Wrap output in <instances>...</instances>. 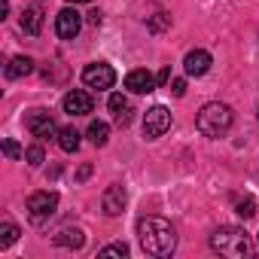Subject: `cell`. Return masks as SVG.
Returning a JSON list of instances; mask_svg holds the SVG:
<instances>
[{
  "instance_id": "6da1fadb",
  "label": "cell",
  "mask_w": 259,
  "mask_h": 259,
  "mask_svg": "<svg viewBox=\"0 0 259 259\" xmlns=\"http://www.w3.org/2000/svg\"><path fill=\"white\" fill-rule=\"evenodd\" d=\"M138 238H141L144 253H150V256H171L177 247V235H174L171 223L162 217H141L138 220Z\"/></svg>"
},
{
  "instance_id": "7a4b0ae2",
  "label": "cell",
  "mask_w": 259,
  "mask_h": 259,
  "mask_svg": "<svg viewBox=\"0 0 259 259\" xmlns=\"http://www.w3.org/2000/svg\"><path fill=\"white\" fill-rule=\"evenodd\" d=\"M235 122V113L229 104H220V101H210L198 110V119H195V128L204 135V138H223Z\"/></svg>"
},
{
  "instance_id": "3957f363",
  "label": "cell",
  "mask_w": 259,
  "mask_h": 259,
  "mask_svg": "<svg viewBox=\"0 0 259 259\" xmlns=\"http://www.w3.org/2000/svg\"><path fill=\"white\" fill-rule=\"evenodd\" d=\"M210 247L223 256H247L250 250V241H247V232L238 229V226H220L213 235H210Z\"/></svg>"
},
{
  "instance_id": "277c9868",
  "label": "cell",
  "mask_w": 259,
  "mask_h": 259,
  "mask_svg": "<svg viewBox=\"0 0 259 259\" xmlns=\"http://www.w3.org/2000/svg\"><path fill=\"white\" fill-rule=\"evenodd\" d=\"M55 210H58V192H49V189H43V192H34L31 198H28V217H31V223H46L49 217H55Z\"/></svg>"
},
{
  "instance_id": "5b68a950",
  "label": "cell",
  "mask_w": 259,
  "mask_h": 259,
  "mask_svg": "<svg viewBox=\"0 0 259 259\" xmlns=\"http://www.w3.org/2000/svg\"><path fill=\"white\" fill-rule=\"evenodd\" d=\"M168 128H171V110H168V107L156 104V107H150V110L144 113V138H147V141L162 138Z\"/></svg>"
},
{
  "instance_id": "8992f818",
  "label": "cell",
  "mask_w": 259,
  "mask_h": 259,
  "mask_svg": "<svg viewBox=\"0 0 259 259\" xmlns=\"http://www.w3.org/2000/svg\"><path fill=\"white\" fill-rule=\"evenodd\" d=\"M82 82L89 85V89H113V82H116V70L110 67V64H104V61H95V64H89L85 70H82Z\"/></svg>"
},
{
  "instance_id": "52a82bcc",
  "label": "cell",
  "mask_w": 259,
  "mask_h": 259,
  "mask_svg": "<svg viewBox=\"0 0 259 259\" xmlns=\"http://www.w3.org/2000/svg\"><path fill=\"white\" fill-rule=\"evenodd\" d=\"M25 125H28V132H31L37 141H49V138H55V135H58L55 119H52L46 110H31V113H28V119H25Z\"/></svg>"
},
{
  "instance_id": "ba28073f",
  "label": "cell",
  "mask_w": 259,
  "mask_h": 259,
  "mask_svg": "<svg viewBox=\"0 0 259 259\" xmlns=\"http://www.w3.org/2000/svg\"><path fill=\"white\" fill-rule=\"evenodd\" d=\"M82 31V16L73 10V4L70 7H64L58 16H55V34L61 37V40H76V34Z\"/></svg>"
},
{
  "instance_id": "9c48e42d",
  "label": "cell",
  "mask_w": 259,
  "mask_h": 259,
  "mask_svg": "<svg viewBox=\"0 0 259 259\" xmlns=\"http://www.w3.org/2000/svg\"><path fill=\"white\" fill-rule=\"evenodd\" d=\"M125 201H128V192H125V186H119V183L107 186L104 195H101V207H104L107 217H119V213L125 210Z\"/></svg>"
},
{
  "instance_id": "30bf717a",
  "label": "cell",
  "mask_w": 259,
  "mask_h": 259,
  "mask_svg": "<svg viewBox=\"0 0 259 259\" xmlns=\"http://www.w3.org/2000/svg\"><path fill=\"white\" fill-rule=\"evenodd\" d=\"M156 85H159V79L150 70H144V67H138V70H132V73L125 76V89L135 92V95H150Z\"/></svg>"
},
{
  "instance_id": "8fae6325",
  "label": "cell",
  "mask_w": 259,
  "mask_h": 259,
  "mask_svg": "<svg viewBox=\"0 0 259 259\" xmlns=\"http://www.w3.org/2000/svg\"><path fill=\"white\" fill-rule=\"evenodd\" d=\"M92 107H95V101H92V95L82 92V89H73V92L64 95V110H67L70 116H89Z\"/></svg>"
},
{
  "instance_id": "7c38bea8",
  "label": "cell",
  "mask_w": 259,
  "mask_h": 259,
  "mask_svg": "<svg viewBox=\"0 0 259 259\" xmlns=\"http://www.w3.org/2000/svg\"><path fill=\"white\" fill-rule=\"evenodd\" d=\"M110 113H113V119H116V125H128L132 122V113H135V107H132V101H128V95H122V92H116V95H110Z\"/></svg>"
},
{
  "instance_id": "4fadbf2b",
  "label": "cell",
  "mask_w": 259,
  "mask_h": 259,
  "mask_svg": "<svg viewBox=\"0 0 259 259\" xmlns=\"http://www.w3.org/2000/svg\"><path fill=\"white\" fill-rule=\"evenodd\" d=\"M210 52H204V49H192L186 58H183V67H186V73L189 76H204L207 70H210Z\"/></svg>"
},
{
  "instance_id": "5bb4252c",
  "label": "cell",
  "mask_w": 259,
  "mask_h": 259,
  "mask_svg": "<svg viewBox=\"0 0 259 259\" xmlns=\"http://www.w3.org/2000/svg\"><path fill=\"white\" fill-rule=\"evenodd\" d=\"M19 25H22V31H25V34L37 37V34L43 31V10H40V7H25V10H22V19H19Z\"/></svg>"
},
{
  "instance_id": "9a60e30c",
  "label": "cell",
  "mask_w": 259,
  "mask_h": 259,
  "mask_svg": "<svg viewBox=\"0 0 259 259\" xmlns=\"http://www.w3.org/2000/svg\"><path fill=\"white\" fill-rule=\"evenodd\" d=\"M58 247H67V250H79L82 244H85V232L82 229H76V226H64L55 238H52Z\"/></svg>"
},
{
  "instance_id": "2e32d148",
  "label": "cell",
  "mask_w": 259,
  "mask_h": 259,
  "mask_svg": "<svg viewBox=\"0 0 259 259\" xmlns=\"http://www.w3.org/2000/svg\"><path fill=\"white\" fill-rule=\"evenodd\" d=\"M28 73H34V58H28V55L10 58V64H7V79H22V76H28Z\"/></svg>"
},
{
  "instance_id": "e0dca14e",
  "label": "cell",
  "mask_w": 259,
  "mask_h": 259,
  "mask_svg": "<svg viewBox=\"0 0 259 259\" xmlns=\"http://www.w3.org/2000/svg\"><path fill=\"white\" fill-rule=\"evenodd\" d=\"M58 147L64 153H76L79 150V132H76L73 125H67V128H61V132H58Z\"/></svg>"
},
{
  "instance_id": "ac0fdd59",
  "label": "cell",
  "mask_w": 259,
  "mask_h": 259,
  "mask_svg": "<svg viewBox=\"0 0 259 259\" xmlns=\"http://www.w3.org/2000/svg\"><path fill=\"white\" fill-rule=\"evenodd\" d=\"M85 135H89V141H92L95 147H104V144L110 141V125L101 122V119H95V122L89 125V132H85Z\"/></svg>"
},
{
  "instance_id": "d6986e66",
  "label": "cell",
  "mask_w": 259,
  "mask_h": 259,
  "mask_svg": "<svg viewBox=\"0 0 259 259\" xmlns=\"http://www.w3.org/2000/svg\"><path fill=\"white\" fill-rule=\"evenodd\" d=\"M19 226L16 223H4V226H0V250H7V247H13L16 241H19Z\"/></svg>"
},
{
  "instance_id": "ffe728a7",
  "label": "cell",
  "mask_w": 259,
  "mask_h": 259,
  "mask_svg": "<svg viewBox=\"0 0 259 259\" xmlns=\"http://www.w3.org/2000/svg\"><path fill=\"white\" fill-rule=\"evenodd\" d=\"M235 213H238V217H244V220H250V217L256 213V201H253L250 195L238 198V201H235Z\"/></svg>"
},
{
  "instance_id": "44dd1931",
  "label": "cell",
  "mask_w": 259,
  "mask_h": 259,
  "mask_svg": "<svg viewBox=\"0 0 259 259\" xmlns=\"http://www.w3.org/2000/svg\"><path fill=\"white\" fill-rule=\"evenodd\" d=\"M168 25H171V16H168V13H156V16L150 19V25H147V28H150L153 34H159V31H165Z\"/></svg>"
},
{
  "instance_id": "7402d4cb",
  "label": "cell",
  "mask_w": 259,
  "mask_h": 259,
  "mask_svg": "<svg viewBox=\"0 0 259 259\" xmlns=\"http://www.w3.org/2000/svg\"><path fill=\"white\" fill-rule=\"evenodd\" d=\"M25 162H28L31 168H40V165L46 162V153H43V147H31V150L25 153Z\"/></svg>"
},
{
  "instance_id": "603a6c76",
  "label": "cell",
  "mask_w": 259,
  "mask_h": 259,
  "mask_svg": "<svg viewBox=\"0 0 259 259\" xmlns=\"http://www.w3.org/2000/svg\"><path fill=\"white\" fill-rule=\"evenodd\" d=\"M98 256H128V244H110V247H101Z\"/></svg>"
},
{
  "instance_id": "cb8c5ba5",
  "label": "cell",
  "mask_w": 259,
  "mask_h": 259,
  "mask_svg": "<svg viewBox=\"0 0 259 259\" xmlns=\"http://www.w3.org/2000/svg\"><path fill=\"white\" fill-rule=\"evenodd\" d=\"M4 153H7L10 159H22V156H25V153H22V147H19L16 141H10V138L4 141Z\"/></svg>"
},
{
  "instance_id": "d4e9b609",
  "label": "cell",
  "mask_w": 259,
  "mask_h": 259,
  "mask_svg": "<svg viewBox=\"0 0 259 259\" xmlns=\"http://www.w3.org/2000/svg\"><path fill=\"white\" fill-rule=\"evenodd\" d=\"M171 92H174V98H183L186 95V79H171Z\"/></svg>"
},
{
  "instance_id": "484cf974",
  "label": "cell",
  "mask_w": 259,
  "mask_h": 259,
  "mask_svg": "<svg viewBox=\"0 0 259 259\" xmlns=\"http://www.w3.org/2000/svg\"><path fill=\"white\" fill-rule=\"evenodd\" d=\"M156 79H159V85H165V82H171V67H162Z\"/></svg>"
},
{
  "instance_id": "4316f807",
  "label": "cell",
  "mask_w": 259,
  "mask_h": 259,
  "mask_svg": "<svg viewBox=\"0 0 259 259\" xmlns=\"http://www.w3.org/2000/svg\"><path fill=\"white\" fill-rule=\"evenodd\" d=\"M89 174H92V165H82V168L76 171V180H89Z\"/></svg>"
},
{
  "instance_id": "83f0119b",
  "label": "cell",
  "mask_w": 259,
  "mask_h": 259,
  "mask_svg": "<svg viewBox=\"0 0 259 259\" xmlns=\"http://www.w3.org/2000/svg\"><path fill=\"white\" fill-rule=\"evenodd\" d=\"M7 13H10V0H0V19H7Z\"/></svg>"
},
{
  "instance_id": "f1b7e54d",
  "label": "cell",
  "mask_w": 259,
  "mask_h": 259,
  "mask_svg": "<svg viewBox=\"0 0 259 259\" xmlns=\"http://www.w3.org/2000/svg\"><path fill=\"white\" fill-rule=\"evenodd\" d=\"M89 22L92 25H101V13H89Z\"/></svg>"
},
{
  "instance_id": "f546056e",
  "label": "cell",
  "mask_w": 259,
  "mask_h": 259,
  "mask_svg": "<svg viewBox=\"0 0 259 259\" xmlns=\"http://www.w3.org/2000/svg\"><path fill=\"white\" fill-rule=\"evenodd\" d=\"M70 4H89V0H70Z\"/></svg>"
}]
</instances>
